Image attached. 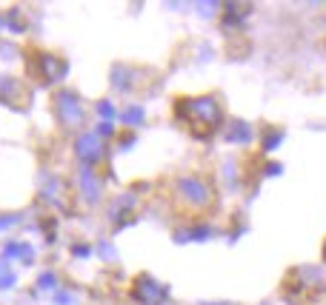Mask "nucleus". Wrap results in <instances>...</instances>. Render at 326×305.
Returning <instances> with one entry per match:
<instances>
[{"label":"nucleus","instance_id":"1","mask_svg":"<svg viewBox=\"0 0 326 305\" xmlns=\"http://www.w3.org/2000/svg\"><path fill=\"white\" fill-rule=\"evenodd\" d=\"M180 112H186L183 117L192 120V131L198 134H212L218 123H221V109L212 97H200V100H183Z\"/></svg>","mask_w":326,"mask_h":305},{"label":"nucleus","instance_id":"2","mask_svg":"<svg viewBox=\"0 0 326 305\" xmlns=\"http://www.w3.org/2000/svg\"><path fill=\"white\" fill-rule=\"evenodd\" d=\"M81 151H86V154H94V151H97V140H92V137L81 140Z\"/></svg>","mask_w":326,"mask_h":305}]
</instances>
